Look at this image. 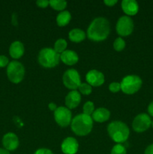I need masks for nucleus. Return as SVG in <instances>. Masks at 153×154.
Instances as JSON below:
<instances>
[{"label":"nucleus","instance_id":"f257e3e1","mask_svg":"<svg viewBox=\"0 0 153 154\" xmlns=\"http://www.w3.org/2000/svg\"><path fill=\"white\" fill-rule=\"evenodd\" d=\"M110 24L104 17H99L92 21L87 29V37L93 42H102L109 36Z\"/></svg>","mask_w":153,"mask_h":154},{"label":"nucleus","instance_id":"f03ea898","mask_svg":"<svg viewBox=\"0 0 153 154\" xmlns=\"http://www.w3.org/2000/svg\"><path fill=\"white\" fill-rule=\"evenodd\" d=\"M71 129L78 136H86L92 132L93 128V120L91 116L80 114L72 120L70 123Z\"/></svg>","mask_w":153,"mask_h":154},{"label":"nucleus","instance_id":"7ed1b4c3","mask_svg":"<svg viewBox=\"0 0 153 154\" xmlns=\"http://www.w3.org/2000/svg\"><path fill=\"white\" fill-rule=\"evenodd\" d=\"M110 137L117 144L125 142L130 135V130L127 125L122 121H113L107 126Z\"/></svg>","mask_w":153,"mask_h":154},{"label":"nucleus","instance_id":"20e7f679","mask_svg":"<svg viewBox=\"0 0 153 154\" xmlns=\"http://www.w3.org/2000/svg\"><path fill=\"white\" fill-rule=\"evenodd\" d=\"M39 64L44 68L51 69L58 64L60 60V54H57L54 49L51 48H45L40 50L38 57Z\"/></svg>","mask_w":153,"mask_h":154},{"label":"nucleus","instance_id":"39448f33","mask_svg":"<svg viewBox=\"0 0 153 154\" xmlns=\"http://www.w3.org/2000/svg\"><path fill=\"white\" fill-rule=\"evenodd\" d=\"M121 90L124 93L128 95L134 94L141 88L142 81L139 76L135 75H127L122 80Z\"/></svg>","mask_w":153,"mask_h":154},{"label":"nucleus","instance_id":"423d86ee","mask_svg":"<svg viewBox=\"0 0 153 154\" xmlns=\"http://www.w3.org/2000/svg\"><path fill=\"white\" fill-rule=\"evenodd\" d=\"M25 75L23 65L18 61H12L7 66V76L9 81L14 84H19Z\"/></svg>","mask_w":153,"mask_h":154},{"label":"nucleus","instance_id":"0eeeda50","mask_svg":"<svg viewBox=\"0 0 153 154\" xmlns=\"http://www.w3.org/2000/svg\"><path fill=\"white\" fill-rule=\"evenodd\" d=\"M62 81L68 89L76 90L81 84L80 75L76 69H68L63 75Z\"/></svg>","mask_w":153,"mask_h":154},{"label":"nucleus","instance_id":"6e6552de","mask_svg":"<svg viewBox=\"0 0 153 154\" xmlns=\"http://www.w3.org/2000/svg\"><path fill=\"white\" fill-rule=\"evenodd\" d=\"M54 119L58 126L67 127L71 123L72 114L67 107L60 106L54 111Z\"/></svg>","mask_w":153,"mask_h":154},{"label":"nucleus","instance_id":"1a4fd4ad","mask_svg":"<svg viewBox=\"0 0 153 154\" xmlns=\"http://www.w3.org/2000/svg\"><path fill=\"white\" fill-rule=\"evenodd\" d=\"M134 21L130 17L122 16L118 20L116 26V30L117 34L120 36H128L134 30Z\"/></svg>","mask_w":153,"mask_h":154},{"label":"nucleus","instance_id":"9d476101","mask_svg":"<svg viewBox=\"0 0 153 154\" xmlns=\"http://www.w3.org/2000/svg\"><path fill=\"white\" fill-rule=\"evenodd\" d=\"M152 126V120L148 114L141 113L135 117L132 123V128L136 132H143Z\"/></svg>","mask_w":153,"mask_h":154},{"label":"nucleus","instance_id":"9b49d317","mask_svg":"<svg viewBox=\"0 0 153 154\" xmlns=\"http://www.w3.org/2000/svg\"><path fill=\"white\" fill-rule=\"evenodd\" d=\"M87 83L92 87H100L104 83V75L101 72L96 69H92L87 72L86 75Z\"/></svg>","mask_w":153,"mask_h":154},{"label":"nucleus","instance_id":"f8f14e48","mask_svg":"<svg viewBox=\"0 0 153 154\" xmlns=\"http://www.w3.org/2000/svg\"><path fill=\"white\" fill-rule=\"evenodd\" d=\"M20 141L17 135L13 132H8L2 138V145L8 151H14L19 147Z\"/></svg>","mask_w":153,"mask_h":154},{"label":"nucleus","instance_id":"ddd939ff","mask_svg":"<svg viewBox=\"0 0 153 154\" xmlns=\"http://www.w3.org/2000/svg\"><path fill=\"white\" fill-rule=\"evenodd\" d=\"M78 141L73 137H68L62 143V151L64 154H76L78 151Z\"/></svg>","mask_w":153,"mask_h":154},{"label":"nucleus","instance_id":"4468645a","mask_svg":"<svg viewBox=\"0 0 153 154\" xmlns=\"http://www.w3.org/2000/svg\"><path fill=\"white\" fill-rule=\"evenodd\" d=\"M65 105L68 109H74L80 105L81 102V95L76 90H71L66 96Z\"/></svg>","mask_w":153,"mask_h":154},{"label":"nucleus","instance_id":"2eb2a0df","mask_svg":"<svg viewBox=\"0 0 153 154\" xmlns=\"http://www.w3.org/2000/svg\"><path fill=\"white\" fill-rule=\"evenodd\" d=\"M121 6L123 11L128 17L136 15L139 11V5L135 0H123Z\"/></svg>","mask_w":153,"mask_h":154},{"label":"nucleus","instance_id":"dca6fc26","mask_svg":"<svg viewBox=\"0 0 153 154\" xmlns=\"http://www.w3.org/2000/svg\"><path fill=\"white\" fill-rule=\"evenodd\" d=\"M60 60L67 66H74L79 60V57L75 51L66 50L60 54Z\"/></svg>","mask_w":153,"mask_h":154},{"label":"nucleus","instance_id":"f3484780","mask_svg":"<svg viewBox=\"0 0 153 154\" xmlns=\"http://www.w3.org/2000/svg\"><path fill=\"white\" fill-rule=\"evenodd\" d=\"M110 117V112L105 108H98L94 110L92 118L97 123H104Z\"/></svg>","mask_w":153,"mask_h":154},{"label":"nucleus","instance_id":"a211bd4d","mask_svg":"<svg viewBox=\"0 0 153 154\" xmlns=\"http://www.w3.org/2000/svg\"><path fill=\"white\" fill-rule=\"evenodd\" d=\"M9 54L13 59H20L24 54V45L20 41L12 42L9 48Z\"/></svg>","mask_w":153,"mask_h":154},{"label":"nucleus","instance_id":"6ab92c4d","mask_svg":"<svg viewBox=\"0 0 153 154\" xmlns=\"http://www.w3.org/2000/svg\"><path fill=\"white\" fill-rule=\"evenodd\" d=\"M86 33L81 29L75 28L70 30L68 33V38L72 42L80 43L86 38Z\"/></svg>","mask_w":153,"mask_h":154},{"label":"nucleus","instance_id":"aec40b11","mask_svg":"<svg viewBox=\"0 0 153 154\" xmlns=\"http://www.w3.org/2000/svg\"><path fill=\"white\" fill-rule=\"evenodd\" d=\"M71 15L68 11H62L56 17V23L58 26H65L70 23Z\"/></svg>","mask_w":153,"mask_h":154},{"label":"nucleus","instance_id":"412c9836","mask_svg":"<svg viewBox=\"0 0 153 154\" xmlns=\"http://www.w3.org/2000/svg\"><path fill=\"white\" fill-rule=\"evenodd\" d=\"M50 6L54 10L62 11H64L65 8L67 7V2L64 0H50Z\"/></svg>","mask_w":153,"mask_h":154},{"label":"nucleus","instance_id":"4be33fe9","mask_svg":"<svg viewBox=\"0 0 153 154\" xmlns=\"http://www.w3.org/2000/svg\"><path fill=\"white\" fill-rule=\"evenodd\" d=\"M68 44L64 39L63 38H59L58 40H56V42L54 44V51L58 54H61L62 53L64 52V51H66V48H67Z\"/></svg>","mask_w":153,"mask_h":154},{"label":"nucleus","instance_id":"5701e85b","mask_svg":"<svg viewBox=\"0 0 153 154\" xmlns=\"http://www.w3.org/2000/svg\"><path fill=\"white\" fill-rule=\"evenodd\" d=\"M82 111H83V114H86L88 116L92 115L93 112L94 111V105L92 102L91 101H88L86 102L83 105V108H82Z\"/></svg>","mask_w":153,"mask_h":154},{"label":"nucleus","instance_id":"b1692460","mask_svg":"<svg viewBox=\"0 0 153 154\" xmlns=\"http://www.w3.org/2000/svg\"><path fill=\"white\" fill-rule=\"evenodd\" d=\"M78 90H79L80 93H81L82 95H85V96H88L92 91V86L89 85L88 83H81L80 87H78Z\"/></svg>","mask_w":153,"mask_h":154},{"label":"nucleus","instance_id":"393cba45","mask_svg":"<svg viewBox=\"0 0 153 154\" xmlns=\"http://www.w3.org/2000/svg\"><path fill=\"white\" fill-rule=\"evenodd\" d=\"M125 48V42L122 38L118 37L113 42V48L116 51H122Z\"/></svg>","mask_w":153,"mask_h":154},{"label":"nucleus","instance_id":"a878e982","mask_svg":"<svg viewBox=\"0 0 153 154\" xmlns=\"http://www.w3.org/2000/svg\"><path fill=\"white\" fill-rule=\"evenodd\" d=\"M110 154H126V148L121 144H117L111 150Z\"/></svg>","mask_w":153,"mask_h":154},{"label":"nucleus","instance_id":"bb28decb","mask_svg":"<svg viewBox=\"0 0 153 154\" xmlns=\"http://www.w3.org/2000/svg\"><path fill=\"white\" fill-rule=\"evenodd\" d=\"M110 91L112 93H118L121 90V84L118 82H112L109 85Z\"/></svg>","mask_w":153,"mask_h":154},{"label":"nucleus","instance_id":"cd10ccee","mask_svg":"<svg viewBox=\"0 0 153 154\" xmlns=\"http://www.w3.org/2000/svg\"><path fill=\"white\" fill-rule=\"evenodd\" d=\"M9 60L7 57L4 55H0V68H4L8 66Z\"/></svg>","mask_w":153,"mask_h":154},{"label":"nucleus","instance_id":"c85d7f7f","mask_svg":"<svg viewBox=\"0 0 153 154\" xmlns=\"http://www.w3.org/2000/svg\"><path fill=\"white\" fill-rule=\"evenodd\" d=\"M36 5H37L39 8H45L47 7L48 5H50V1H47V0H38V1L36 2Z\"/></svg>","mask_w":153,"mask_h":154},{"label":"nucleus","instance_id":"c756f323","mask_svg":"<svg viewBox=\"0 0 153 154\" xmlns=\"http://www.w3.org/2000/svg\"><path fill=\"white\" fill-rule=\"evenodd\" d=\"M34 154H53L50 149L47 148H40L36 150Z\"/></svg>","mask_w":153,"mask_h":154},{"label":"nucleus","instance_id":"7c9ffc66","mask_svg":"<svg viewBox=\"0 0 153 154\" xmlns=\"http://www.w3.org/2000/svg\"><path fill=\"white\" fill-rule=\"evenodd\" d=\"M104 4L106 5L109 6V7H112V6L115 5L116 4L117 1L116 0H104Z\"/></svg>","mask_w":153,"mask_h":154},{"label":"nucleus","instance_id":"2f4dec72","mask_svg":"<svg viewBox=\"0 0 153 154\" xmlns=\"http://www.w3.org/2000/svg\"><path fill=\"white\" fill-rule=\"evenodd\" d=\"M144 154H153V144H150L146 147Z\"/></svg>","mask_w":153,"mask_h":154},{"label":"nucleus","instance_id":"473e14b6","mask_svg":"<svg viewBox=\"0 0 153 154\" xmlns=\"http://www.w3.org/2000/svg\"><path fill=\"white\" fill-rule=\"evenodd\" d=\"M57 108H58V107H57L56 104L54 103V102H50V103L48 105V108L52 111H55L57 109Z\"/></svg>","mask_w":153,"mask_h":154},{"label":"nucleus","instance_id":"72a5a7b5","mask_svg":"<svg viewBox=\"0 0 153 154\" xmlns=\"http://www.w3.org/2000/svg\"><path fill=\"white\" fill-rule=\"evenodd\" d=\"M148 113L150 116L153 117V101L149 103L148 106Z\"/></svg>","mask_w":153,"mask_h":154},{"label":"nucleus","instance_id":"f704fd0d","mask_svg":"<svg viewBox=\"0 0 153 154\" xmlns=\"http://www.w3.org/2000/svg\"><path fill=\"white\" fill-rule=\"evenodd\" d=\"M0 154H10V153L4 148H0Z\"/></svg>","mask_w":153,"mask_h":154},{"label":"nucleus","instance_id":"c9c22d12","mask_svg":"<svg viewBox=\"0 0 153 154\" xmlns=\"http://www.w3.org/2000/svg\"><path fill=\"white\" fill-rule=\"evenodd\" d=\"M152 127L153 128V120H152Z\"/></svg>","mask_w":153,"mask_h":154}]
</instances>
